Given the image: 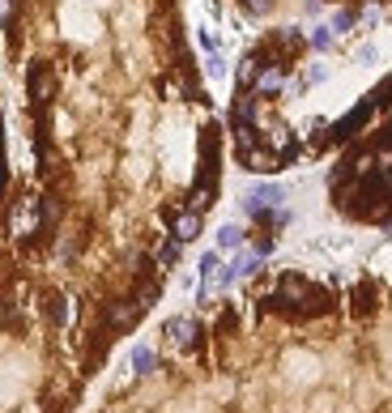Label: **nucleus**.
I'll list each match as a JSON object with an SVG mask.
<instances>
[{
	"instance_id": "obj_4",
	"label": "nucleus",
	"mask_w": 392,
	"mask_h": 413,
	"mask_svg": "<svg viewBox=\"0 0 392 413\" xmlns=\"http://www.w3.org/2000/svg\"><path fill=\"white\" fill-rule=\"evenodd\" d=\"M329 205L350 226L392 234V111L333 154Z\"/></svg>"
},
{
	"instance_id": "obj_5",
	"label": "nucleus",
	"mask_w": 392,
	"mask_h": 413,
	"mask_svg": "<svg viewBox=\"0 0 392 413\" xmlns=\"http://www.w3.org/2000/svg\"><path fill=\"white\" fill-rule=\"evenodd\" d=\"M98 413H222V409H217L188 350L162 336L158 354L145 358L137 375L98 405Z\"/></svg>"
},
{
	"instance_id": "obj_6",
	"label": "nucleus",
	"mask_w": 392,
	"mask_h": 413,
	"mask_svg": "<svg viewBox=\"0 0 392 413\" xmlns=\"http://www.w3.org/2000/svg\"><path fill=\"white\" fill-rule=\"evenodd\" d=\"M231 5H235L243 17H268V13L282 5V0H231Z\"/></svg>"
},
{
	"instance_id": "obj_3",
	"label": "nucleus",
	"mask_w": 392,
	"mask_h": 413,
	"mask_svg": "<svg viewBox=\"0 0 392 413\" xmlns=\"http://www.w3.org/2000/svg\"><path fill=\"white\" fill-rule=\"evenodd\" d=\"M392 111V0H303L248 43L226 111L231 154L252 175L333 158Z\"/></svg>"
},
{
	"instance_id": "obj_2",
	"label": "nucleus",
	"mask_w": 392,
	"mask_h": 413,
	"mask_svg": "<svg viewBox=\"0 0 392 413\" xmlns=\"http://www.w3.org/2000/svg\"><path fill=\"white\" fill-rule=\"evenodd\" d=\"M162 336L192 354L222 413H392V269H264Z\"/></svg>"
},
{
	"instance_id": "obj_1",
	"label": "nucleus",
	"mask_w": 392,
	"mask_h": 413,
	"mask_svg": "<svg viewBox=\"0 0 392 413\" xmlns=\"http://www.w3.org/2000/svg\"><path fill=\"white\" fill-rule=\"evenodd\" d=\"M43 21L26 52L35 183L9 209L17 256L77 303L90 371L150 315L222 192V124L179 0H5Z\"/></svg>"
}]
</instances>
